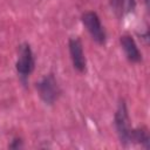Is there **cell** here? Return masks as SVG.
<instances>
[{
    "mask_svg": "<svg viewBox=\"0 0 150 150\" xmlns=\"http://www.w3.org/2000/svg\"><path fill=\"white\" fill-rule=\"evenodd\" d=\"M68 49L70 60L73 62L74 68L79 73H86L87 70V60L83 52L82 42L79 38H70L68 41Z\"/></svg>",
    "mask_w": 150,
    "mask_h": 150,
    "instance_id": "5",
    "label": "cell"
},
{
    "mask_svg": "<svg viewBox=\"0 0 150 150\" xmlns=\"http://www.w3.org/2000/svg\"><path fill=\"white\" fill-rule=\"evenodd\" d=\"M8 148L9 149H21V148H23V141L20 137H14L12 139V142L9 143Z\"/></svg>",
    "mask_w": 150,
    "mask_h": 150,
    "instance_id": "9",
    "label": "cell"
},
{
    "mask_svg": "<svg viewBox=\"0 0 150 150\" xmlns=\"http://www.w3.org/2000/svg\"><path fill=\"white\" fill-rule=\"evenodd\" d=\"M120 42L122 49L127 56V59L132 63H138L142 61V53L138 49V46L135 39L130 34H123L120 38Z\"/></svg>",
    "mask_w": 150,
    "mask_h": 150,
    "instance_id": "6",
    "label": "cell"
},
{
    "mask_svg": "<svg viewBox=\"0 0 150 150\" xmlns=\"http://www.w3.org/2000/svg\"><path fill=\"white\" fill-rule=\"evenodd\" d=\"M114 124H115V129H116L120 143L123 146H128L129 144H131L132 128L130 127L129 112H128L127 103L124 100H121L117 105V109L114 116Z\"/></svg>",
    "mask_w": 150,
    "mask_h": 150,
    "instance_id": "1",
    "label": "cell"
},
{
    "mask_svg": "<svg viewBox=\"0 0 150 150\" xmlns=\"http://www.w3.org/2000/svg\"><path fill=\"white\" fill-rule=\"evenodd\" d=\"M131 143H137V144H141L144 149H149L150 148V137H149L148 129L145 127L132 128Z\"/></svg>",
    "mask_w": 150,
    "mask_h": 150,
    "instance_id": "8",
    "label": "cell"
},
{
    "mask_svg": "<svg viewBox=\"0 0 150 150\" xmlns=\"http://www.w3.org/2000/svg\"><path fill=\"white\" fill-rule=\"evenodd\" d=\"M15 68L21 81L26 83L27 79L29 77V75L33 73L35 68V57L30 46L27 42L21 43L19 46V54H18Z\"/></svg>",
    "mask_w": 150,
    "mask_h": 150,
    "instance_id": "3",
    "label": "cell"
},
{
    "mask_svg": "<svg viewBox=\"0 0 150 150\" xmlns=\"http://www.w3.org/2000/svg\"><path fill=\"white\" fill-rule=\"evenodd\" d=\"M110 7L117 18H123L136 7V0H109Z\"/></svg>",
    "mask_w": 150,
    "mask_h": 150,
    "instance_id": "7",
    "label": "cell"
},
{
    "mask_svg": "<svg viewBox=\"0 0 150 150\" xmlns=\"http://www.w3.org/2000/svg\"><path fill=\"white\" fill-rule=\"evenodd\" d=\"M81 20H82L83 26L90 34L91 39L98 45H104L107 41V33L97 13L93 11L86 12L82 14Z\"/></svg>",
    "mask_w": 150,
    "mask_h": 150,
    "instance_id": "4",
    "label": "cell"
},
{
    "mask_svg": "<svg viewBox=\"0 0 150 150\" xmlns=\"http://www.w3.org/2000/svg\"><path fill=\"white\" fill-rule=\"evenodd\" d=\"M35 88L38 90L40 98L48 105L54 104L62 93L60 84L53 74L45 75L40 81L36 82Z\"/></svg>",
    "mask_w": 150,
    "mask_h": 150,
    "instance_id": "2",
    "label": "cell"
}]
</instances>
